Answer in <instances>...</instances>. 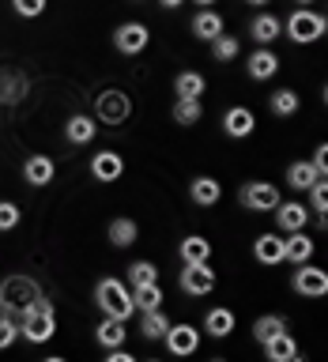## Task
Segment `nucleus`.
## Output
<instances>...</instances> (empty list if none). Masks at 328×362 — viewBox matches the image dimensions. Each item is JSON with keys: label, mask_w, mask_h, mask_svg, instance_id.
Returning <instances> with one entry per match:
<instances>
[{"label": "nucleus", "mask_w": 328, "mask_h": 362, "mask_svg": "<svg viewBox=\"0 0 328 362\" xmlns=\"http://www.w3.org/2000/svg\"><path fill=\"white\" fill-rule=\"evenodd\" d=\"M30 90V79L27 72L19 68H0V106H19Z\"/></svg>", "instance_id": "9d476101"}, {"label": "nucleus", "mask_w": 328, "mask_h": 362, "mask_svg": "<svg viewBox=\"0 0 328 362\" xmlns=\"http://www.w3.org/2000/svg\"><path fill=\"white\" fill-rule=\"evenodd\" d=\"M200 117H204L200 98H177V102H174V121H177V124H197Z\"/></svg>", "instance_id": "473e14b6"}, {"label": "nucleus", "mask_w": 328, "mask_h": 362, "mask_svg": "<svg viewBox=\"0 0 328 362\" xmlns=\"http://www.w3.org/2000/svg\"><path fill=\"white\" fill-rule=\"evenodd\" d=\"M23 219V211H19V204H11V200H0V230H16Z\"/></svg>", "instance_id": "4c0bfd02"}, {"label": "nucleus", "mask_w": 328, "mask_h": 362, "mask_svg": "<svg viewBox=\"0 0 328 362\" xmlns=\"http://www.w3.org/2000/svg\"><path fill=\"white\" fill-rule=\"evenodd\" d=\"M234 57H238V38L223 30L219 38L211 42V61H234Z\"/></svg>", "instance_id": "c9c22d12"}, {"label": "nucleus", "mask_w": 328, "mask_h": 362, "mask_svg": "<svg viewBox=\"0 0 328 362\" xmlns=\"http://www.w3.org/2000/svg\"><path fill=\"white\" fill-rule=\"evenodd\" d=\"M245 4H257V8H264V4H268V0H245Z\"/></svg>", "instance_id": "a18cd8bd"}, {"label": "nucleus", "mask_w": 328, "mask_h": 362, "mask_svg": "<svg viewBox=\"0 0 328 362\" xmlns=\"http://www.w3.org/2000/svg\"><path fill=\"white\" fill-rule=\"evenodd\" d=\"M321 177H324V174L317 170L313 158H310V163H291V170H287V185L298 189V192H310Z\"/></svg>", "instance_id": "aec40b11"}, {"label": "nucleus", "mask_w": 328, "mask_h": 362, "mask_svg": "<svg viewBox=\"0 0 328 362\" xmlns=\"http://www.w3.org/2000/svg\"><path fill=\"white\" fill-rule=\"evenodd\" d=\"M279 332H287V321H283L279 313H264V317H257V321H253V339H257V344H268V339L279 336Z\"/></svg>", "instance_id": "c756f323"}, {"label": "nucleus", "mask_w": 328, "mask_h": 362, "mask_svg": "<svg viewBox=\"0 0 328 362\" xmlns=\"http://www.w3.org/2000/svg\"><path fill=\"white\" fill-rule=\"evenodd\" d=\"M313 163H317V170H321V174L328 177V144H321V147L313 151Z\"/></svg>", "instance_id": "a19ab883"}, {"label": "nucleus", "mask_w": 328, "mask_h": 362, "mask_svg": "<svg viewBox=\"0 0 328 362\" xmlns=\"http://www.w3.org/2000/svg\"><path fill=\"white\" fill-rule=\"evenodd\" d=\"M253 257L260 264H279V260H287V245H283V238H276V234H260L253 242Z\"/></svg>", "instance_id": "6ab92c4d"}, {"label": "nucleus", "mask_w": 328, "mask_h": 362, "mask_svg": "<svg viewBox=\"0 0 328 362\" xmlns=\"http://www.w3.org/2000/svg\"><path fill=\"white\" fill-rule=\"evenodd\" d=\"M23 336V328H19V317H8V313H0V351H8L16 339Z\"/></svg>", "instance_id": "e433bc0d"}, {"label": "nucleus", "mask_w": 328, "mask_h": 362, "mask_svg": "<svg viewBox=\"0 0 328 362\" xmlns=\"http://www.w3.org/2000/svg\"><path fill=\"white\" fill-rule=\"evenodd\" d=\"M177 253L185 264H200V260H211V242L208 238H200V234H189L185 242L177 245Z\"/></svg>", "instance_id": "cd10ccee"}, {"label": "nucleus", "mask_w": 328, "mask_h": 362, "mask_svg": "<svg viewBox=\"0 0 328 362\" xmlns=\"http://www.w3.org/2000/svg\"><path fill=\"white\" fill-rule=\"evenodd\" d=\"M124 174V158L117 151H98L90 158V177L102 181V185H110V181H117Z\"/></svg>", "instance_id": "2eb2a0df"}, {"label": "nucleus", "mask_w": 328, "mask_h": 362, "mask_svg": "<svg viewBox=\"0 0 328 362\" xmlns=\"http://www.w3.org/2000/svg\"><path fill=\"white\" fill-rule=\"evenodd\" d=\"M204 332L215 336V339L230 336V332H234V313H230V310H223V305L208 310V317H204Z\"/></svg>", "instance_id": "bb28decb"}, {"label": "nucleus", "mask_w": 328, "mask_h": 362, "mask_svg": "<svg viewBox=\"0 0 328 362\" xmlns=\"http://www.w3.org/2000/svg\"><path fill=\"white\" fill-rule=\"evenodd\" d=\"M163 8H177V4H185V0H158Z\"/></svg>", "instance_id": "37998d69"}, {"label": "nucleus", "mask_w": 328, "mask_h": 362, "mask_svg": "<svg viewBox=\"0 0 328 362\" xmlns=\"http://www.w3.org/2000/svg\"><path fill=\"white\" fill-rule=\"evenodd\" d=\"M305 219H310V211H305V204H298V200H287V204H279V208H276V223L287 234L291 230H302Z\"/></svg>", "instance_id": "5701e85b"}, {"label": "nucleus", "mask_w": 328, "mask_h": 362, "mask_svg": "<svg viewBox=\"0 0 328 362\" xmlns=\"http://www.w3.org/2000/svg\"><path fill=\"white\" fill-rule=\"evenodd\" d=\"M174 90H177V98H200L204 95V76L200 72H177V79H174Z\"/></svg>", "instance_id": "7c9ffc66"}, {"label": "nucleus", "mask_w": 328, "mask_h": 362, "mask_svg": "<svg viewBox=\"0 0 328 362\" xmlns=\"http://www.w3.org/2000/svg\"><path fill=\"white\" fill-rule=\"evenodd\" d=\"M124 336H129V332H124V321H121V317H106V313H102V321H98V328H95V339H98V344L106 347V351H113V347H124Z\"/></svg>", "instance_id": "a211bd4d"}, {"label": "nucleus", "mask_w": 328, "mask_h": 362, "mask_svg": "<svg viewBox=\"0 0 328 362\" xmlns=\"http://www.w3.org/2000/svg\"><path fill=\"white\" fill-rule=\"evenodd\" d=\"M38 298H42V287L34 276L16 272V276H8L0 283V313H8V317H23Z\"/></svg>", "instance_id": "f257e3e1"}, {"label": "nucleus", "mask_w": 328, "mask_h": 362, "mask_svg": "<svg viewBox=\"0 0 328 362\" xmlns=\"http://www.w3.org/2000/svg\"><path fill=\"white\" fill-rule=\"evenodd\" d=\"M189 27H192V34H197L200 42H215L223 34V16H219V11H211V8H200L197 16H192Z\"/></svg>", "instance_id": "f3484780"}, {"label": "nucleus", "mask_w": 328, "mask_h": 362, "mask_svg": "<svg viewBox=\"0 0 328 362\" xmlns=\"http://www.w3.org/2000/svg\"><path fill=\"white\" fill-rule=\"evenodd\" d=\"M302 4H310V0H302Z\"/></svg>", "instance_id": "de8ad7c7"}, {"label": "nucleus", "mask_w": 328, "mask_h": 362, "mask_svg": "<svg viewBox=\"0 0 328 362\" xmlns=\"http://www.w3.org/2000/svg\"><path fill=\"white\" fill-rule=\"evenodd\" d=\"M106 234H110V245L129 249V245H136V238H140V226H136V219H129V215H121V219L110 223Z\"/></svg>", "instance_id": "b1692460"}, {"label": "nucleus", "mask_w": 328, "mask_h": 362, "mask_svg": "<svg viewBox=\"0 0 328 362\" xmlns=\"http://www.w3.org/2000/svg\"><path fill=\"white\" fill-rule=\"evenodd\" d=\"M192 4H200V8H211V4H215V0H192Z\"/></svg>", "instance_id": "c03bdc74"}, {"label": "nucleus", "mask_w": 328, "mask_h": 362, "mask_svg": "<svg viewBox=\"0 0 328 362\" xmlns=\"http://www.w3.org/2000/svg\"><path fill=\"white\" fill-rule=\"evenodd\" d=\"M132 298H136V310H158L163 305V287L158 283H144V287H132Z\"/></svg>", "instance_id": "2f4dec72"}, {"label": "nucleus", "mask_w": 328, "mask_h": 362, "mask_svg": "<svg viewBox=\"0 0 328 362\" xmlns=\"http://www.w3.org/2000/svg\"><path fill=\"white\" fill-rule=\"evenodd\" d=\"M245 72L253 76V79H271L279 72V57L271 53V49H257V53H249L245 57Z\"/></svg>", "instance_id": "412c9836"}, {"label": "nucleus", "mask_w": 328, "mask_h": 362, "mask_svg": "<svg viewBox=\"0 0 328 362\" xmlns=\"http://www.w3.org/2000/svg\"><path fill=\"white\" fill-rule=\"evenodd\" d=\"M260 347H264V355H268L271 362H294V358H298V344H294L291 332L271 336L268 344H260Z\"/></svg>", "instance_id": "4be33fe9"}, {"label": "nucleus", "mask_w": 328, "mask_h": 362, "mask_svg": "<svg viewBox=\"0 0 328 362\" xmlns=\"http://www.w3.org/2000/svg\"><path fill=\"white\" fill-rule=\"evenodd\" d=\"M147 42H151V30L144 27V23H121L117 30H113V45H117V53L124 57H136V53H144L147 49Z\"/></svg>", "instance_id": "6e6552de"}, {"label": "nucleus", "mask_w": 328, "mask_h": 362, "mask_svg": "<svg viewBox=\"0 0 328 362\" xmlns=\"http://www.w3.org/2000/svg\"><path fill=\"white\" fill-rule=\"evenodd\" d=\"M95 302H98V310L106 317H121V321H129V317L136 313V298H132V291L124 287L121 279H98Z\"/></svg>", "instance_id": "7ed1b4c3"}, {"label": "nucleus", "mask_w": 328, "mask_h": 362, "mask_svg": "<svg viewBox=\"0 0 328 362\" xmlns=\"http://www.w3.org/2000/svg\"><path fill=\"white\" fill-rule=\"evenodd\" d=\"M19 328H23V339H27V344H49L53 332H57V310H53V302L42 294V298L19 317Z\"/></svg>", "instance_id": "f03ea898"}, {"label": "nucleus", "mask_w": 328, "mask_h": 362, "mask_svg": "<svg viewBox=\"0 0 328 362\" xmlns=\"http://www.w3.org/2000/svg\"><path fill=\"white\" fill-rule=\"evenodd\" d=\"M129 283L132 287H144V283H158V268L151 260H132L129 264Z\"/></svg>", "instance_id": "f704fd0d"}, {"label": "nucleus", "mask_w": 328, "mask_h": 362, "mask_svg": "<svg viewBox=\"0 0 328 362\" xmlns=\"http://www.w3.org/2000/svg\"><path fill=\"white\" fill-rule=\"evenodd\" d=\"M200 347V332L192 325H170V332H166V351L170 355H192V351Z\"/></svg>", "instance_id": "9b49d317"}, {"label": "nucleus", "mask_w": 328, "mask_h": 362, "mask_svg": "<svg viewBox=\"0 0 328 362\" xmlns=\"http://www.w3.org/2000/svg\"><path fill=\"white\" fill-rule=\"evenodd\" d=\"M324 106H328V87H324Z\"/></svg>", "instance_id": "49530a36"}, {"label": "nucleus", "mask_w": 328, "mask_h": 362, "mask_svg": "<svg viewBox=\"0 0 328 362\" xmlns=\"http://www.w3.org/2000/svg\"><path fill=\"white\" fill-rule=\"evenodd\" d=\"M189 200L197 204V208H215V204L223 200V185H219L215 177L200 174V177L189 181Z\"/></svg>", "instance_id": "f8f14e48"}, {"label": "nucleus", "mask_w": 328, "mask_h": 362, "mask_svg": "<svg viewBox=\"0 0 328 362\" xmlns=\"http://www.w3.org/2000/svg\"><path fill=\"white\" fill-rule=\"evenodd\" d=\"M95 117L102 124H124L132 117V98L124 95V90L117 87H110V90H98V98H95Z\"/></svg>", "instance_id": "39448f33"}, {"label": "nucleus", "mask_w": 328, "mask_h": 362, "mask_svg": "<svg viewBox=\"0 0 328 362\" xmlns=\"http://www.w3.org/2000/svg\"><path fill=\"white\" fill-rule=\"evenodd\" d=\"M287 38L298 42V45H310V42H321L328 34V19L321 16V11H310V8H298L294 16L287 19Z\"/></svg>", "instance_id": "20e7f679"}, {"label": "nucleus", "mask_w": 328, "mask_h": 362, "mask_svg": "<svg viewBox=\"0 0 328 362\" xmlns=\"http://www.w3.org/2000/svg\"><path fill=\"white\" fill-rule=\"evenodd\" d=\"M53 174H57V163L49 155H30L27 163H23V177H27V185H34V189L49 185Z\"/></svg>", "instance_id": "dca6fc26"}, {"label": "nucleus", "mask_w": 328, "mask_h": 362, "mask_svg": "<svg viewBox=\"0 0 328 362\" xmlns=\"http://www.w3.org/2000/svg\"><path fill=\"white\" fill-rule=\"evenodd\" d=\"M238 200H242L249 211H276L283 204L279 189L271 185V181H249V185H242V192H238Z\"/></svg>", "instance_id": "423d86ee"}, {"label": "nucleus", "mask_w": 328, "mask_h": 362, "mask_svg": "<svg viewBox=\"0 0 328 362\" xmlns=\"http://www.w3.org/2000/svg\"><path fill=\"white\" fill-rule=\"evenodd\" d=\"M283 245H287V260H291V264H305V260L313 257V249H317L302 230H291L287 238H283Z\"/></svg>", "instance_id": "c85d7f7f"}, {"label": "nucleus", "mask_w": 328, "mask_h": 362, "mask_svg": "<svg viewBox=\"0 0 328 362\" xmlns=\"http://www.w3.org/2000/svg\"><path fill=\"white\" fill-rule=\"evenodd\" d=\"M253 129H257L253 110L230 106V110L223 113V132H226V136H234V140H245V136H253Z\"/></svg>", "instance_id": "ddd939ff"}, {"label": "nucleus", "mask_w": 328, "mask_h": 362, "mask_svg": "<svg viewBox=\"0 0 328 362\" xmlns=\"http://www.w3.org/2000/svg\"><path fill=\"white\" fill-rule=\"evenodd\" d=\"M291 287L298 291L302 298H324V294H328V272L313 268L310 260H305V264H298V272H294Z\"/></svg>", "instance_id": "0eeeda50"}, {"label": "nucleus", "mask_w": 328, "mask_h": 362, "mask_svg": "<svg viewBox=\"0 0 328 362\" xmlns=\"http://www.w3.org/2000/svg\"><path fill=\"white\" fill-rule=\"evenodd\" d=\"M166 332H170V317L163 313V305H158V310H144L140 336L144 339H166Z\"/></svg>", "instance_id": "393cba45"}, {"label": "nucleus", "mask_w": 328, "mask_h": 362, "mask_svg": "<svg viewBox=\"0 0 328 362\" xmlns=\"http://www.w3.org/2000/svg\"><path fill=\"white\" fill-rule=\"evenodd\" d=\"M268 106L276 117H291V113H298V90H276Z\"/></svg>", "instance_id": "72a5a7b5"}, {"label": "nucleus", "mask_w": 328, "mask_h": 362, "mask_svg": "<svg viewBox=\"0 0 328 362\" xmlns=\"http://www.w3.org/2000/svg\"><path fill=\"white\" fill-rule=\"evenodd\" d=\"M181 291L192 294V298H204V294L215 291V272L208 260H200V264H185L181 272Z\"/></svg>", "instance_id": "1a4fd4ad"}, {"label": "nucleus", "mask_w": 328, "mask_h": 362, "mask_svg": "<svg viewBox=\"0 0 328 362\" xmlns=\"http://www.w3.org/2000/svg\"><path fill=\"white\" fill-rule=\"evenodd\" d=\"M317 223H321V230H328V208H324V211H317Z\"/></svg>", "instance_id": "79ce46f5"}, {"label": "nucleus", "mask_w": 328, "mask_h": 362, "mask_svg": "<svg viewBox=\"0 0 328 362\" xmlns=\"http://www.w3.org/2000/svg\"><path fill=\"white\" fill-rule=\"evenodd\" d=\"M310 208H313V211H324V208H328V181H324V177L310 189Z\"/></svg>", "instance_id": "ea45409f"}, {"label": "nucleus", "mask_w": 328, "mask_h": 362, "mask_svg": "<svg viewBox=\"0 0 328 362\" xmlns=\"http://www.w3.org/2000/svg\"><path fill=\"white\" fill-rule=\"evenodd\" d=\"M98 132V117H87V113H76V117L64 121V140L72 147H87Z\"/></svg>", "instance_id": "4468645a"}, {"label": "nucleus", "mask_w": 328, "mask_h": 362, "mask_svg": "<svg viewBox=\"0 0 328 362\" xmlns=\"http://www.w3.org/2000/svg\"><path fill=\"white\" fill-rule=\"evenodd\" d=\"M11 8H16V16H23V19H38L45 11V0H11Z\"/></svg>", "instance_id": "58836bf2"}, {"label": "nucleus", "mask_w": 328, "mask_h": 362, "mask_svg": "<svg viewBox=\"0 0 328 362\" xmlns=\"http://www.w3.org/2000/svg\"><path fill=\"white\" fill-rule=\"evenodd\" d=\"M249 34H253L260 45H268V42H276L279 34H283V23H279V16H268V11H260V16L249 23Z\"/></svg>", "instance_id": "a878e982"}]
</instances>
